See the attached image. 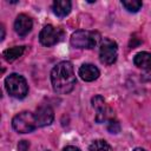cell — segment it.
<instances>
[{
  "label": "cell",
  "mask_w": 151,
  "mask_h": 151,
  "mask_svg": "<svg viewBox=\"0 0 151 151\" xmlns=\"http://www.w3.org/2000/svg\"><path fill=\"white\" fill-rule=\"evenodd\" d=\"M51 83L54 92L59 94L70 93L77 83L73 65L70 61H60L51 72Z\"/></svg>",
  "instance_id": "1"
},
{
  "label": "cell",
  "mask_w": 151,
  "mask_h": 151,
  "mask_svg": "<svg viewBox=\"0 0 151 151\" xmlns=\"http://www.w3.org/2000/svg\"><path fill=\"white\" fill-rule=\"evenodd\" d=\"M99 33L94 31H86L79 29L72 33L71 35V45L76 48H93L99 41Z\"/></svg>",
  "instance_id": "2"
},
{
  "label": "cell",
  "mask_w": 151,
  "mask_h": 151,
  "mask_svg": "<svg viewBox=\"0 0 151 151\" xmlns=\"http://www.w3.org/2000/svg\"><path fill=\"white\" fill-rule=\"evenodd\" d=\"M5 86L9 96L17 99H22L28 93V85L26 79L18 73L9 74L5 79Z\"/></svg>",
  "instance_id": "3"
},
{
  "label": "cell",
  "mask_w": 151,
  "mask_h": 151,
  "mask_svg": "<svg viewBox=\"0 0 151 151\" xmlns=\"http://www.w3.org/2000/svg\"><path fill=\"white\" fill-rule=\"evenodd\" d=\"M12 125L13 129L19 133H29L38 127L34 113L28 111H24L14 116L12 119Z\"/></svg>",
  "instance_id": "4"
},
{
  "label": "cell",
  "mask_w": 151,
  "mask_h": 151,
  "mask_svg": "<svg viewBox=\"0 0 151 151\" xmlns=\"http://www.w3.org/2000/svg\"><path fill=\"white\" fill-rule=\"evenodd\" d=\"M118 57L117 42L110 38H104L100 41L99 47V59L105 65H112Z\"/></svg>",
  "instance_id": "5"
},
{
  "label": "cell",
  "mask_w": 151,
  "mask_h": 151,
  "mask_svg": "<svg viewBox=\"0 0 151 151\" xmlns=\"http://www.w3.org/2000/svg\"><path fill=\"white\" fill-rule=\"evenodd\" d=\"M63 38V31L60 28H57L52 25H47L45 26L39 34V40L44 46H53L57 42L60 41V39Z\"/></svg>",
  "instance_id": "6"
},
{
  "label": "cell",
  "mask_w": 151,
  "mask_h": 151,
  "mask_svg": "<svg viewBox=\"0 0 151 151\" xmlns=\"http://www.w3.org/2000/svg\"><path fill=\"white\" fill-rule=\"evenodd\" d=\"M91 103L96 111V122L100 124L109 120L112 112H111V109L107 106L105 99L100 94H97L91 99Z\"/></svg>",
  "instance_id": "7"
},
{
  "label": "cell",
  "mask_w": 151,
  "mask_h": 151,
  "mask_svg": "<svg viewBox=\"0 0 151 151\" xmlns=\"http://www.w3.org/2000/svg\"><path fill=\"white\" fill-rule=\"evenodd\" d=\"M34 117H35V122H37L38 126H47L53 122L54 112H53V109L50 105L41 104L40 106L37 107Z\"/></svg>",
  "instance_id": "8"
},
{
  "label": "cell",
  "mask_w": 151,
  "mask_h": 151,
  "mask_svg": "<svg viewBox=\"0 0 151 151\" xmlns=\"http://www.w3.org/2000/svg\"><path fill=\"white\" fill-rule=\"evenodd\" d=\"M133 63L138 68L144 71L143 79L151 80V53L149 52H139L134 55Z\"/></svg>",
  "instance_id": "9"
},
{
  "label": "cell",
  "mask_w": 151,
  "mask_h": 151,
  "mask_svg": "<svg viewBox=\"0 0 151 151\" xmlns=\"http://www.w3.org/2000/svg\"><path fill=\"white\" fill-rule=\"evenodd\" d=\"M33 27V21L27 14H19L14 21V29L20 37L27 35Z\"/></svg>",
  "instance_id": "10"
},
{
  "label": "cell",
  "mask_w": 151,
  "mask_h": 151,
  "mask_svg": "<svg viewBox=\"0 0 151 151\" xmlns=\"http://www.w3.org/2000/svg\"><path fill=\"white\" fill-rule=\"evenodd\" d=\"M99 74H100V72H99L98 67L92 64H83L79 68V76L85 81H93V80L98 79Z\"/></svg>",
  "instance_id": "11"
},
{
  "label": "cell",
  "mask_w": 151,
  "mask_h": 151,
  "mask_svg": "<svg viewBox=\"0 0 151 151\" xmlns=\"http://www.w3.org/2000/svg\"><path fill=\"white\" fill-rule=\"evenodd\" d=\"M71 8H72V4L68 0H55L52 5L53 13L59 18H64L68 15L71 12Z\"/></svg>",
  "instance_id": "12"
},
{
  "label": "cell",
  "mask_w": 151,
  "mask_h": 151,
  "mask_svg": "<svg viewBox=\"0 0 151 151\" xmlns=\"http://www.w3.org/2000/svg\"><path fill=\"white\" fill-rule=\"evenodd\" d=\"M24 51H25V46H14V47H11V48L5 50L4 53H2V57H4V59L6 61L12 63L15 59H18L19 57H21V54L24 53Z\"/></svg>",
  "instance_id": "13"
},
{
  "label": "cell",
  "mask_w": 151,
  "mask_h": 151,
  "mask_svg": "<svg viewBox=\"0 0 151 151\" xmlns=\"http://www.w3.org/2000/svg\"><path fill=\"white\" fill-rule=\"evenodd\" d=\"M90 151H112V147L111 145L104 140V139H97V140H93L90 145Z\"/></svg>",
  "instance_id": "14"
},
{
  "label": "cell",
  "mask_w": 151,
  "mask_h": 151,
  "mask_svg": "<svg viewBox=\"0 0 151 151\" xmlns=\"http://www.w3.org/2000/svg\"><path fill=\"white\" fill-rule=\"evenodd\" d=\"M122 5L125 7L126 11L132 12V13H136V12H138L140 9V7H142L143 4L139 0H123L122 1Z\"/></svg>",
  "instance_id": "15"
},
{
  "label": "cell",
  "mask_w": 151,
  "mask_h": 151,
  "mask_svg": "<svg viewBox=\"0 0 151 151\" xmlns=\"http://www.w3.org/2000/svg\"><path fill=\"white\" fill-rule=\"evenodd\" d=\"M107 130L111 132V133H118L120 131V125L117 120H112L110 119L109 120V124H107Z\"/></svg>",
  "instance_id": "16"
},
{
  "label": "cell",
  "mask_w": 151,
  "mask_h": 151,
  "mask_svg": "<svg viewBox=\"0 0 151 151\" xmlns=\"http://www.w3.org/2000/svg\"><path fill=\"white\" fill-rule=\"evenodd\" d=\"M18 149L19 151H27L29 149V143L27 140H20L18 144Z\"/></svg>",
  "instance_id": "17"
},
{
  "label": "cell",
  "mask_w": 151,
  "mask_h": 151,
  "mask_svg": "<svg viewBox=\"0 0 151 151\" xmlns=\"http://www.w3.org/2000/svg\"><path fill=\"white\" fill-rule=\"evenodd\" d=\"M63 151H80L78 147H76V146H73V145H68V146H66V147H64V150Z\"/></svg>",
  "instance_id": "18"
},
{
  "label": "cell",
  "mask_w": 151,
  "mask_h": 151,
  "mask_svg": "<svg viewBox=\"0 0 151 151\" xmlns=\"http://www.w3.org/2000/svg\"><path fill=\"white\" fill-rule=\"evenodd\" d=\"M4 38H5V27L4 26H1V40H4Z\"/></svg>",
  "instance_id": "19"
},
{
  "label": "cell",
  "mask_w": 151,
  "mask_h": 151,
  "mask_svg": "<svg viewBox=\"0 0 151 151\" xmlns=\"http://www.w3.org/2000/svg\"><path fill=\"white\" fill-rule=\"evenodd\" d=\"M133 151H146V150H144V149H142V147H136Z\"/></svg>",
  "instance_id": "20"
},
{
  "label": "cell",
  "mask_w": 151,
  "mask_h": 151,
  "mask_svg": "<svg viewBox=\"0 0 151 151\" xmlns=\"http://www.w3.org/2000/svg\"><path fill=\"white\" fill-rule=\"evenodd\" d=\"M46 151H50V150H46Z\"/></svg>",
  "instance_id": "21"
}]
</instances>
